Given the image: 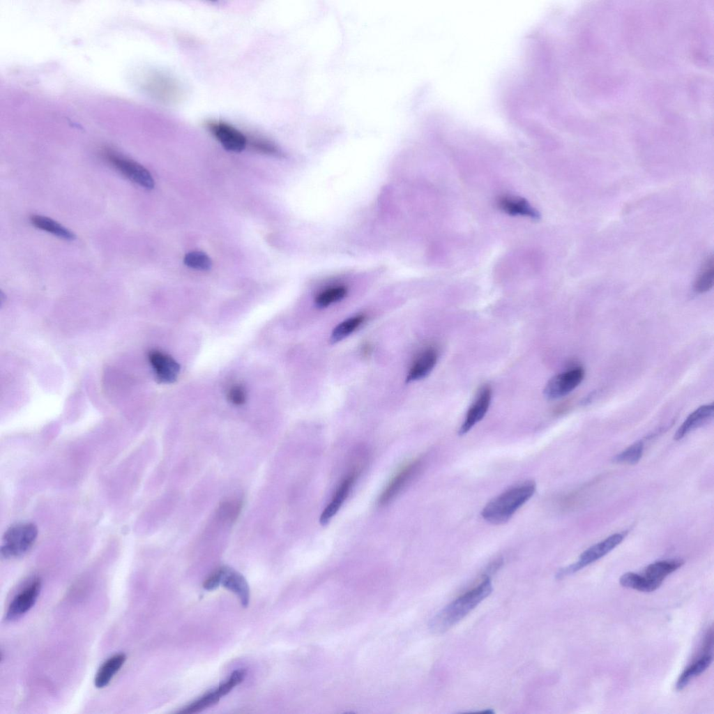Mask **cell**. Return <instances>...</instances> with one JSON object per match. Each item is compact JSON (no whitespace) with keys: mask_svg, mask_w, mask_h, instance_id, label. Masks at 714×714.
<instances>
[{"mask_svg":"<svg viewBox=\"0 0 714 714\" xmlns=\"http://www.w3.org/2000/svg\"><path fill=\"white\" fill-rule=\"evenodd\" d=\"M496 204L503 212L512 215H522L538 218L539 213L524 198L503 195L498 198Z\"/></svg>","mask_w":714,"mask_h":714,"instance_id":"16","label":"cell"},{"mask_svg":"<svg viewBox=\"0 0 714 714\" xmlns=\"http://www.w3.org/2000/svg\"><path fill=\"white\" fill-rule=\"evenodd\" d=\"M363 314H358L345 319L339 324L333 331L330 341L336 343L355 331L365 321Z\"/></svg>","mask_w":714,"mask_h":714,"instance_id":"22","label":"cell"},{"mask_svg":"<svg viewBox=\"0 0 714 714\" xmlns=\"http://www.w3.org/2000/svg\"><path fill=\"white\" fill-rule=\"evenodd\" d=\"M713 404H704L692 411L677 430L675 440H680L693 430L703 425L713 416Z\"/></svg>","mask_w":714,"mask_h":714,"instance_id":"15","label":"cell"},{"mask_svg":"<svg viewBox=\"0 0 714 714\" xmlns=\"http://www.w3.org/2000/svg\"><path fill=\"white\" fill-rule=\"evenodd\" d=\"M102 155L111 166L133 183L148 190L154 188L151 173L139 163L110 148L104 149Z\"/></svg>","mask_w":714,"mask_h":714,"instance_id":"4","label":"cell"},{"mask_svg":"<svg viewBox=\"0 0 714 714\" xmlns=\"http://www.w3.org/2000/svg\"><path fill=\"white\" fill-rule=\"evenodd\" d=\"M620 584L626 588L641 592H652L659 587L648 581L642 575L629 572L623 574L619 579Z\"/></svg>","mask_w":714,"mask_h":714,"instance_id":"23","label":"cell"},{"mask_svg":"<svg viewBox=\"0 0 714 714\" xmlns=\"http://www.w3.org/2000/svg\"><path fill=\"white\" fill-rule=\"evenodd\" d=\"M208 128L227 150L233 152H241L247 145V138L239 130L223 121H211Z\"/></svg>","mask_w":714,"mask_h":714,"instance_id":"9","label":"cell"},{"mask_svg":"<svg viewBox=\"0 0 714 714\" xmlns=\"http://www.w3.org/2000/svg\"><path fill=\"white\" fill-rule=\"evenodd\" d=\"M683 564V561L681 559L656 561L646 566L641 575L660 587L665 577L679 568Z\"/></svg>","mask_w":714,"mask_h":714,"instance_id":"17","label":"cell"},{"mask_svg":"<svg viewBox=\"0 0 714 714\" xmlns=\"http://www.w3.org/2000/svg\"><path fill=\"white\" fill-rule=\"evenodd\" d=\"M147 86L149 91L155 94V96L165 97V98L166 96H169V92L172 94L176 89L174 84L163 77H151L147 82Z\"/></svg>","mask_w":714,"mask_h":714,"instance_id":"27","label":"cell"},{"mask_svg":"<svg viewBox=\"0 0 714 714\" xmlns=\"http://www.w3.org/2000/svg\"><path fill=\"white\" fill-rule=\"evenodd\" d=\"M358 475V470L353 469L341 482L331 502L326 506L320 516L319 522L321 524L328 523L338 511L348 496Z\"/></svg>","mask_w":714,"mask_h":714,"instance_id":"13","label":"cell"},{"mask_svg":"<svg viewBox=\"0 0 714 714\" xmlns=\"http://www.w3.org/2000/svg\"><path fill=\"white\" fill-rule=\"evenodd\" d=\"M712 660V655L706 654L688 667L677 680L676 690H681L685 688L692 678L702 674L710 666Z\"/></svg>","mask_w":714,"mask_h":714,"instance_id":"20","label":"cell"},{"mask_svg":"<svg viewBox=\"0 0 714 714\" xmlns=\"http://www.w3.org/2000/svg\"><path fill=\"white\" fill-rule=\"evenodd\" d=\"M41 589V580L35 579L10 602L6 614L8 621H15L26 614L36 603Z\"/></svg>","mask_w":714,"mask_h":714,"instance_id":"8","label":"cell"},{"mask_svg":"<svg viewBox=\"0 0 714 714\" xmlns=\"http://www.w3.org/2000/svg\"><path fill=\"white\" fill-rule=\"evenodd\" d=\"M148 358L159 382L171 383L176 380L180 366L172 356L158 350H151Z\"/></svg>","mask_w":714,"mask_h":714,"instance_id":"10","label":"cell"},{"mask_svg":"<svg viewBox=\"0 0 714 714\" xmlns=\"http://www.w3.org/2000/svg\"><path fill=\"white\" fill-rule=\"evenodd\" d=\"M222 696L219 693L217 689L213 691L208 692L200 697L199 699L191 703L188 706L183 708L182 710L178 712V713L182 714H191L200 712L208 707H211L216 704L220 699Z\"/></svg>","mask_w":714,"mask_h":714,"instance_id":"24","label":"cell"},{"mask_svg":"<svg viewBox=\"0 0 714 714\" xmlns=\"http://www.w3.org/2000/svg\"><path fill=\"white\" fill-rule=\"evenodd\" d=\"M643 451L644 443L641 441H638L617 454L613 460L616 463L635 464L641 459Z\"/></svg>","mask_w":714,"mask_h":714,"instance_id":"26","label":"cell"},{"mask_svg":"<svg viewBox=\"0 0 714 714\" xmlns=\"http://www.w3.org/2000/svg\"><path fill=\"white\" fill-rule=\"evenodd\" d=\"M126 660V655L123 653L114 654L105 660L95 676L94 685L96 688H102L107 686L122 667Z\"/></svg>","mask_w":714,"mask_h":714,"instance_id":"18","label":"cell"},{"mask_svg":"<svg viewBox=\"0 0 714 714\" xmlns=\"http://www.w3.org/2000/svg\"><path fill=\"white\" fill-rule=\"evenodd\" d=\"M623 538L624 533H614L604 540L591 546L579 556L577 562L561 569L556 574V578L561 579L575 573L584 567L600 559L618 545Z\"/></svg>","mask_w":714,"mask_h":714,"instance_id":"5","label":"cell"},{"mask_svg":"<svg viewBox=\"0 0 714 714\" xmlns=\"http://www.w3.org/2000/svg\"><path fill=\"white\" fill-rule=\"evenodd\" d=\"M245 676L246 671L243 669L234 671L227 681L217 688L218 691L222 697L227 694L234 687L243 682Z\"/></svg>","mask_w":714,"mask_h":714,"instance_id":"29","label":"cell"},{"mask_svg":"<svg viewBox=\"0 0 714 714\" xmlns=\"http://www.w3.org/2000/svg\"><path fill=\"white\" fill-rule=\"evenodd\" d=\"M219 569L220 584L238 595L241 605L247 607L250 601V589L246 579L241 573L229 566H222Z\"/></svg>","mask_w":714,"mask_h":714,"instance_id":"12","label":"cell"},{"mask_svg":"<svg viewBox=\"0 0 714 714\" xmlns=\"http://www.w3.org/2000/svg\"><path fill=\"white\" fill-rule=\"evenodd\" d=\"M185 264L192 268L206 271L211 268L212 262L205 253L199 251L190 252L184 257Z\"/></svg>","mask_w":714,"mask_h":714,"instance_id":"28","label":"cell"},{"mask_svg":"<svg viewBox=\"0 0 714 714\" xmlns=\"http://www.w3.org/2000/svg\"><path fill=\"white\" fill-rule=\"evenodd\" d=\"M438 358L437 351L434 348L423 350L416 358L409 368L407 381H418L427 376L435 366Z\"/></svg>","mask_w":714,"mask_h":714,"instance_id":"14","label":"cell"},{"mask_svg":"<svg viewBox=\"0 0 714 714\" xmlns=\"http://www.w3.org/2000/svg\"><path fill=\"white\" fill-rule=\"evenodd\" d=\"M492 591L490 579L487 577L478 586L459 597L437 613L430 620L429 629L434 634L446 632L486 598Z\"/></svg>","mask_w":714,"mask_h":714,"instance_id":"1","label":"cell"},{"mask_svg":"<svg viewBox=\"0 0 714 714\" xmlns=\"http://www.w3.org/2000/svg\"><path fill=\"white\" fill-rule=\"evenodd\" d=\"M584 370L575 367L552 377L544 388V395L549 400L562 397L575 389L584 378Z\"/></svg>","mask_w":714,"mask_h":714,"instance_id":"6","label":"cell"},{"mask_svg":"<svg viewBox=\"0 0 714 714\" xmlns=\"http://www.w3.org/2000/svg\"><path fill=\"white\" fill-rule=\"evenodd\" d=\"M220 584V572L218 568L204 581L203 587L208 591H212L217 588Z\"/></svg>","mask_w":714,"mask_h":714,"instance_id":"31","label":"cell"},{"mask_svg":"<svg viewBox=\"0 0 714 714\" xmlns=\"http://www.w3.org/2000/svg\"><path fill=\"white\" fill-rule=\"evenodd\" d=\"M227 397L232 404L241 405L246 400V390L242 385H234L229 390Z\"/></svg>","mask_w":714,"mask_h":714,"instance_id":"30","label":"cell"},{"mask_svg":"<svg viewBox=\"0 0 714 714\" xmlns=\"http://www.w3.org/2000/svg\"><path fill=\"white\" fill-rule=\"evenodd\" d=\"M30 222L33 227L50 233L60 238L68 241H73L75 238V235L73 232L56 221L46 216L32 215L30 216Z\"/></svg>","mask_w":714,"mask_h":714,"instance_id":"19","label":"cell"},{"mask_svg":"<svg viewBox=\"0 0 714 714\" xmlns=\"http://www.w3.org/2000/svg\"><path fill=\"white\" fill-rule=\"evenodd\" d=\"M492 399V389L489 386L482 387L469 408L464 422L459 430V434L467 433L486 414Z\"/></svg>","mask_w":714,"mask_h":714,"instance_id":"11","label":"cell"},{"mask_svg":"<svg viewBox=\"0 0 714 714\" xmlns=\"http://www.w3.org/2000/svg\"><path fill=\"white\" fill-rule=\"evenodd\" d=\"M714 282V257L708 256L701 265L697 275L694 289L697 293H704L712 289Z\"/></svg>","mask_w":714,"mask_h":714,"instance_id":"21","label":"cell"},{"mask_svg":"<svg viewBox=\"0 0 714 714\" xmlns=\"http://www.w3.org/2000/svg\"><path fill=\"white\" fill-rule=\"evenodd\" d=\"M536 487V483L528 480L508 488L486 504L482 517L494 524L506 522L533 495Z\"/></svg>","mask_w":714,"mask_h":714,"instance_id":"2","label":"cell"},{"mask_svg":"<svg viewBox=\"0 0 714 714\" xmlns=\"http://www.w3.org/2000/svg\"><path fill=\"white\" fill-rule=\"evenodd\" d=\"M423 466V459L417 458L407 464L392 478L378 499L380 506L390 503L417 475Z\"/></svg>","mask_w":714,"mask_h":714,"instance_id":"7","label":"cell"},{"mask_svg":"<svg viewBox=\"0 0 714 714\" xmlns=\"http://www.w3.org/2000/svg\"><path fill=\"white\" fill-rule=\"evenodd\" d=\"M347 288L344 286L330 287L319 293L315 298V303L319 307H326L342 300L347 294Z\"/></svg>","mask_w":714,"mask_h":714,"instance_id":"25","label":"cell"},{"mask_svg":"<svg viewBox=\"0 0 714 714\" xmlns=\"http://www.w3.org/2000/svg\"><path fill=\"white\" fill-rule=\"evenodd\" d=\"M38 536L37 526L31 522H18L5 531L1 554L6 559L15 558L25 554L33 545Z\"/></svg>","mask_w":714,"mask_h":714,"instance_id":"3","label":"cell"}]
</instances>
